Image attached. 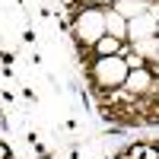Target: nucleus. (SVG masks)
<instances>
[{
	"instance_id": "423d86ee",
	"label": "nucleus",
	"mask_w": 159,
	"mask_h": 159,
	"mask_svg": "<svg viewBox=\"0 0 159 159\" xmlns=\"http://www.w3.org/2000/svg\"><path fill=\"white\" fill-rule=\"evenodd\" d=\"M105 29L111 32V38H118V42H121V38L127 35V22L118 16V13H105Z\"/></svg>"
},
{
	"instance_id": "9b49d317",
	"label": "nucleus",
	"mask_w": 159,
	"mask_h": 159,
	"mask_svg": "<svg viewBox=\"0 0 159 159\" xmlns=\"http://www.w3.org/2000/svg\"><path fill=\"white\" fill-rule=\"evenodd\" d=\"M156 32H159V25H156Z\"/></svg>"
},
{
	"instance_id": "f03ea898",
	"label": "nucleus",
	"mask_w": 159,
	"mask_h": 159,
	"mask_svg": "<svg viewBox=\"0 0 159 159\" xmlns=\"http://www.w3.org/2000/svg\"><path fill=\"white\" fill-rule=\"evenodd\" d=\"M96 76L102 80L105 86H118V83H124L127 80V64H124V57H99V64H96Z\"/></svg>"
},
{
	"instance_id": "39448f33",
	"label": "nucleus",
	"mask_w": 159,
	"mask_h": 159,
	"mask_svg": "<svg viewBox=\"0 0 159 159\" xmlns=\"http://www.w3.org/2000/svg\"><path fill=\"white\" fill-rule=\"evenodd\" d=\"M124 86H127V92H147L153 86V76L147 70H130L127 80H124Z\"/></svg>"
},
{
	"instance_id": "6e6552de",
	"label": "nucleus",
	"mask_w": 159,
	"mask_h": 159,
	"mask_svg": "<svg viewBox=\"0 0 159 159\" xmlns=\"http://www.w3.org/2000/svg\"><path fill=\"white\" fill-rule=\"evenodd\" d=\"M96 51H99V54H102V57H111V54H115V51H118V38H111V35H108V38H105V35H102V38H99V42H96Z\"/></svg>"
},
{
	"instance_id": "9d476101",
	"label": "nucleus",
	"mask_w": 159,
	"mask_h": 159,
	"mask_svg": "<svg viewBox=\"0 0 159 159\" xmlns=\"http://www.w3.org/2000/svg\"><path fill=\"white\" fill-rule=\"evenodd\" d=\"M99 3H105V0H99Z\"/></svg>"
},
{
	"instance_id": "20e7f679",
	"label": "nucleus",
	"mask_w": 159,
	"mask_h": 159,
	"mask_svg": "<svg viewBox=\"0 0 159 159\" xmlns=\"http://www.w3.org/2000/svg\"><path fill=\"white\" fill-rule=\"evenodd\" d=\"M150 7L153 3H147V0H118L115 13L121 19H137V16H143V13H150Z\"/></svg>"
},
{
	"instance_id": "1a4fd4ad",
	"label": "nucleus",
	"mask_w": 159,
	"mask_h": 159,
	"mask_svg": "<svg viewBox=\"0 0 159 159\" xmlns=\"http://www.w3.org/2000/svg\"><path fill=\"white\" fill-rule=\"evenodd\" d=\"M156 61H159V51H156Z\"/></svg>"
},
{
	"instance_id": "f257e3e1",
	"label": "nucleus",
	"mask_w": 159,
	"mask_h": 159,
	"mask_svg": "<svg viewBox=\"0 0 159 159\" xmlns=\"http://www.w3.org/2000/svg\"><path fill=\"white\" fill-rule=\"evenodd\" d=\"M76 32H80V42L96 45L99 38L105 35V13H102V10H86V13H80Z\"/></svg>"
},
{
	"instance_id": "7ed1b4c3",
	"label": "nucleus",
	"mask_w": 159,
	"mask_h": 159,
	"mask_svg": "<svg viewBox=\"0 0 159 159\" xmlns=\"http://www.w3.org/2000/svg\"><path fill=\"white\" fill-rule=\"evenodd\" d=\"M156 19H159V7H150V13H143V16L130 19V22H127V35H130V42H140V38L156 35Z\"/></svg>"
},
{
	"instance_id": "0eeeda50",
	"label": "nucleus",
	"mask_w": 159,
	"mask_h": 159,
	"mask_svg": "<svg viewBox=\"0 0 159 159\" xmlns=\"http://www.w3.org/2000/svg\"><path fill=\"white\" fill-rule=\"evenodd\" d=\"M134 48H137L140 57H156L159 42H156V35H150V38H140V42H134Z\"/></svg>"
}]
</instances>
